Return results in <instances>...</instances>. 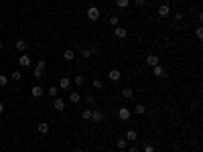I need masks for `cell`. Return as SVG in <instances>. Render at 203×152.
<instances>
[{"label": "cell", "instance_id": "836d02e7", "mask_svg": "<svg viewBox=\"0 0 203 152\" xmlns=\"http://www.w3.org/2000/svg\"><path fill=\"white\" fill-rule=\"evenodd\" d=\"M195 37H197V39H199V41H201V39H203V29H201V27H199V29H197V30H195Z\"/></svg>", "mask_w": 203, "mask_h": 152}, {"label": "cell", "instance_id": "4dcf8cb0", "mask_svg": "<svg viewBox=\"0 0 203 152\" xmlns=\"http://www.w3.org/2000/svg\"><path fill=\"white\" fill-rule=\"evenodd\" d=\"M142 152H157V148H154L152 144H146L144 148H142Z\"/></svg>", "mask_w": 203, "mask_h": 152}, {"label": "cell", "instance_id": "e0dca14e", "mask_svg": "<svg viewBox=\"0 0 203 152\" xmlns=\"http://www.w3.org/2000/svg\"><path fill=\"white\" fill-rule=\"evenodd\" d=\"M37 132L39 134H47L49 132V124H47V122H41V124L37 126Z\"/></svg>", "mask_w": 203, "mask_h": 152}, {"label": "cell", "instance_id": "9a60e30c", "mask_svg": "<svg viewBox=\"0 0 203 152\" xmlns=\"http://www.w3.org/2000/svg\"><path fill=\"white\" fill-rule=\"evenodd\" d=\"M122 97L124 99H132V97H134V91H132V87H124L122 89Z\"/></svg>", "mask_w": 203, "mask_h": 152}, {"label": "cell", "instance_id": "8d00e7d4", "mask_svg": "<svg viewBox=\"0 0 203 152\" xmlns=\"http://www.w3.org/2000/svg\"><path fill=\"white\" fill-rule=\"evenodd\" d=\"M128 152H140V148H136V146H132V148L128 150Z\"/></svg>", "mask_w": 203, "mask_h": 152}, {"label": "cell", "instance_id": "7a4b0ae2", "mask_svg": "<svg viewBox=\"0 0 203 152\" xmlns=\"http://www.w3.org/2000/svg\"><path fill=\"white\" fill-rule=\"evenodd\" d=\"M118 118L122 122H128L132 118V110H128V107H118Z\"/></svg>", "mask_w": 203, "mask_h": 152}, {"label": "cell", "instance_id": "5b68a950", "mask_svg": "<svg viewBox=\"0 0 203 152\" xmlns=\"http://www.w3.org/2000/svg\"><path fill=\"white\" fill-rule=\"evenodd\" d=\"M169 14H171V6L169 4H161V6H158V16L165 18V16H169Z\"/></svg>", "mask_w": 203, "mask_h": 152}, {"label": "cell", "instance_id": "d4e9b609", "mask_svg": "<svg viewBox=\"0 0 203 152\" xmlns=\"http://www.w3.org/2000/svg\"><path fill=\"white\" fill-rule=\"evenodd\" d=\"M73 83H75L77 87H81V85L85 83V79H83V77H81V75H77V77H73Z\"/></svg>", "mask_w": 203, "mask_h": 152}, {"label": "cell", "instance_id": "ac0fdd59", "mask_svg": "<svg viewBox=\"0 0 203 152\" xmlns=\"http://www.w3.org/2000/svg\"><path fill=\"white\" fill-rule=\"evenodd\" d=\"M92 47H83V49H81V57L83 59H92Z\"/></svg>", "mask_w": 203, "mask_h": 152}, {"label": "cell", "instance_id": "52a82bcc", "mask_svg": "<svg viewBox=\"0 0 203 152\" xmlns=\"http://www.w3.org/2000/svg\"><path fill=\"white\" fill-rule=\"evenodd\" d=\"M53 99H55V102H53V107H55L57 112H63V110H65V102H63L59 95H57V97H53Z\"/></svg>", "mask_w": 203, "mask_h": 152}, {"label": "cell", "instance_id": "8fae6325", "mask_svg": "<svg viewBox=\"0 0 203 152\" xmlns=\"http://www.w3.org/2000/svg\"><path fill=\"white\" fill-rule=\"evenodd\" d=\"M14 47H16V51H20V53H24V51H27V41H24V39H19V41L14 43Z\"/></svg>", "mask_w": 203, "mask_h": 152}, {"label": "cell", "instance_id": "d6986e66", "mask_svg": "<svg viewBox=\"0 0 203 152\" xmlns=\"http://www.w3.org/2000/svg\"><path fill=\"white\" fill-rule=\"evenodd\" d=\"M63 59H65V61H73V59H75V51H73V49H67L65 53H63Z\"/></svg>", "mask_w": 203, "mask_h": 152}, {"label": "cell", "instance_id": "e575fe53", "mask_svg": "<svg viewBox=\"0 0 203 152\" xmlns=\"http://www.w3.org/2000/svg\"><path fill=\"white\" fill-rule=\"evenodd\" d=\"M175 20L181 23V20H183V12H175Z\"/></svg>", "mask_w": 203, "mask_h": 152}, {"label": "cell", "instance_id": "2e32d148", "mask_svg": "<svg viewBox=\"0 0 203 152\" xmlns=\"http://www.w3.org/2000/svg\"><path fill=\"white\" fill-rule=\"evenodd\" d=\"M136 138H138V132H136V130H128V132H126V140L128 142H136Z\"/></svg>", "mask_w": 203, "mask_h": 152}, {"label": "cell", "instance_id": "6da1fadb", "mask_svg": "<svg viewBox=\"0 0 203 152\" xmlns=\"http://www.w3.org/2000/svg\"><path fill=\"white\" fill-rule=\"evenodd\" d=\"M85 14H88V18L92 20V23H96V20H100V8L98 6H89L88 10H85Z\"/></svg>", "mask_w": 203, "mask_h": 152}, {"label": "cell", "instance_id": "d590c367", "mask_svg": "<svg viewBox=\"0 0 203 152\" xmlns=\"http://www.w3.org/2000/svg\"><path fill=\"white\" fill-rule=\"evenodd\" d=\"M134 4H136V6H144L146 0H134Z\"/></svg>", "mask_w": 203, "mask_h": 152}, {"label": "cell", "instance_id": "30bf717a", "mask_svg": "<svg viewBox=\"0 0 203 152\" xmlns=\"http://www.w3.org/2000/svg\"><path fill=\"white\" fill-rule=\"evenodd\" d=\"M114 33H116V37H118V39H126L128 37V29H124V27H116Z\"/></svg>", "mask_w": 203, "mask_h": 152}, {"label": "cell", "instance_id": "9c48e42d", "mask_svg": "<svg viewBox=\"0 0 203 152\" xmlns=\"http://www.w3.org/2000/svg\"><path fill=\"white\" fill-rule=\"evenodd\" d=\"M31 95L33 97H43V95H45V89H43L41 85H35V87L31 89Z\"/></svg>", "mask_w": 203, "mask_h": 152}, {"label": "cell", "instance_id": "7402d4cb", "mask_svg": "<svg viewBox=\"0 0 203 152\" xmlns=\"http://www.w3.org/2000/svg\"><path fill=\"white\" fill-rule=\"evenodd\" d=\"M116 6L124 10V8H128V6H130V0H116Z\"/></svg>", "mask_w": 203, "mask_h": 152}, {"label": "cell", "instance_id": "44dd1931", "mask_svg": "<svg viewBox=\"0 0 203 152\" xmlns=\"http://www.w3.org/2000/svg\"><path fill=\"white\" fill-rule=\"evenodd\" d=\"M116 148H118V150H126V138H120V140H116Z\"/></svg>", "mask_w": 203, "mask_h": 152}, {"label": "cell", "instance_id": "f546056e", "mask_svg": "<svg viewBox=\"0 0 203 152\" xmlns=\"http://www.w3.org/2000/svg\"><path fill=\"white\" fill-rule=\"evenodd\" d=\"M6 83H8V77L6 75H0V87H6Z\"/></svg>", "mask_w": 203, "mask_h": 152}, {"label": "cell", "instance_id": "4316f807", "mask_svg": "<svg viewBox=\"0 0 203 152\" xmlns=\"http://www.w3.org/2000/svg\"><path fill=\"white\" fill-rule=\"evenodd\" d=\"M81 118L83 120H92V110H83L81 112Z\"/></svg>", "mask_w": 203, "mask_h": 152}, {"label": "cell", "instance_id": "ba28073f", "mask_svg": "<svg viewBox=\"0 0 203 152\" xmlns=\"http://www.w3.org/2000/svg\"><path fill=\"white\" fill-rule=\"evenodd\" d=\"M71 83H73V81L69 79V77H61V79H59V87H61L63 91H67L69 87H71Z\"/></svg>", "mask_w": 203, "mask_h": 152}, {"label": "cell", "instance_id": "7c38bea8", "mask_svg": "<svg viewBox=\"0 0 203 152\" xmlns=\"http://www.w3.org/2000/svg\"><path fill=\"white\" fill-rule=\"evenodd\" d=\"M108 77H110V81H118L120 77H122V73H120V69H110Z\"/></svg>", "mask_w": 203, "mask_h": 152}, {"label": "cell", "instance_id": "74e56055", "mask_svg": "<svg viewBox=\"0 0 203 152\" xmlns=\"http://www.w3.org/2000/svg\"><path fill=\"white\" fill-rule=\"evenodd\" d=\"M2 112H4V103L0 102V114H2Z\"/></svg>", "mask_w": 203, "mask_h": 152}, {"label": "cell", "instance_id": "cb8c5ba5", "mask_svg": "<svg viewBox=\"0 0 203 152\" xmlns=\"http://www.w3.org/2000/svg\"><path fill=\"white\" fill-rule=\"evenodd\" d=\"M83 99H85V103H88V106H93V103H96V95H93V93H88Z\"/></svg>", "mask_w": 203, "mask_h": 152}, {"label": "cell", "instance_id": "8992f818", "mask_svg": "<svg viewBox=\"0 0 203 152\" xmlns=\"http://www.w3.org/2000/svg\"><path fill=\"white\" fill-rule=\"evenodd\" d=\"M31 63H33V61H31V57H29L27 53L20 55V59H19V65H20V67H31Z\"/></svg>", "mask_w": 203, "mask_h": 152}, {"label": "cell", "instance_id": "f35d334b", "mask_svg": "<svg viewBox=\"0 0 203 152\" xmlns=\"http://www.w3.org/2000/svg\"><path fill=\"white\" fill-rule=\"evenodd\" d=\"M2 47H4V45H2V41H0V51H2Z\"/></svg>", "mask_w": 203, "mask_h": 152}, {"label": "cell", "instance_id": "ab89813d", "mask_svg": "<svg viewBox=\"0 0 203 152\" xmlns=\"http://www.w3.org/2000/svg\"><path fill=\"white\" fill-rule=\"evenodd\" d=\"M75 152H83V150H79V148H77V150H75Z\"/></svg>", "mask_w": 203, "mask_h": 152}, {"label": "cell", "instance_id": "277c9868", "mask_svg": "<svg viewBox=\"0 0 203 152\" xmlns=\"http://www.w3.org/2000/svg\"><path fill=\"white\" fill-rule=\"evenodd\" d=\"M104 118H106V114H104L102 110H92V120L96 122V124H100V122H104Z\"/></svg>", "mask_w": 203, "mask_h": 152}, {"label": "cell", "instance_id": "603a6c76", "mask_svg": "<svg viewBox=\"0 0 203 152\" xmlns=\"http://www.w3.org/2000/svg\"><path fill=\"white\" fill-rule=\"evenodd\" d=\"M79 99H81V95L77 93V91H73V93H69V102H71V103H77V102H79Z\"/></svg>", "mask_w": 203, "mask_h": 152}, {"label": "cell", "instance_id": "ffe728a7", "mask_svg": "<svg viewBox=\"0 0 203 152\" xmlns=\"http://www.w3.org/2000/svg\"><path fill=\"white\" fill-rule=\"evenodd\" d=\"M47 93H49L51 97H57V95H59V87H57V85H51V87L47 89Z\"/></svg>", "mask_w": 203, "mask_h": 152}, {"label": "cell", "instance_id": "484cf974", "mask_svg": "<svg viewBox=\"0 0 203 152\" xmlns=\"http://www.w3.org/2000/svg\"><path fill=\"white\" fill-rule=\"evenodd\" d=\"M33 75L37 77V79H43V75H45V71H43V69H37L35 67V71H33Z\"/></svg>", "mask_w": 203, "mask_h": 152}, {"label": "cell", "instance_id": "f1b7e54d", "mask_svg": "<svg viewBox=\"0 0 203 152\" xmlns=\"http://www.w3.org/2000/svg\"><path fill=\"white\" fill-rule=\"evenodd\" d=\"M108 23H110V27H118V16H110V20H108Z\"/></svg>", "mask_w": 203, "mask_h": 152}, {"label": "cell", "instance_id": "4fadbf2b", "mask_svg": "<svg viewBox=\"0 0 203 152\" xmlns=\"http://www.w3.org/2000/svg\"><path fill=\"white\" fill-rule=\"evenodd\" d=\"M161 63V59H158V55H148L146 57V65H150V67H154V65Z\"/></svg>", "mask_w": 203, "mask_h": 152}, {"label": "cell", "instance_id": "5bb4252c", "mask_svg": "<svg viewBox=\"0 0 203 152\" xmlns=\"http://www.w3.org/2000/svg\"><path fill=\"white\" fill-rule=\"evenodd\" d=\"M132 114H136V116H144V114H146V106H144V103H138L134 110H132Z\"/></svg>", "mask_w": 203, "mask_h": 152}, {"label": "cell", "instance_id": "1f68e13d", "mask_svg": "<svg viewBox=\"0 0 203 152\" xmlns=\"http://www.w3.org/2000/svg\"><path fill=\"white\" fill-rule=\"evenodd\" d=\"M37 69H43V71H45V69H47V63H45V61H37Z\"/></svg>", "mask_w": 203, "mask_h": 152}, {"label": "cell", "instance_id": "83f0119b", "mask_svg": "<svg viewBox=\"0 0 203 152\" xmlns=\"http://www.w3.org/2000/svg\"><path fill=\"white\" fill-rule=\"evenodd\" d=\"M12 81H20V79H23V75H20V71H12Z\"/></svg>", "mask_w": 203, "mask_h": 152}, {"label": "cell", "instance_id": "d6a6232c", "mask_svg": "<svg viewBox=\"0 0 203 152\" xmlns=\"http://www.w3.org/2000/svg\"><path fill=\"white\" fill-rule=\"evenodd\" d=\"M93 87H96V89H102V87H104V83H102L100 79H93Z\"/></svg>", "mask_w": 203, "mask_h": 152}, {"label": "cell", "instance_id": "3957f363", "mask_svg": "<svg viewBox=\"0 0 203 152\" xmlns=\"http://www.w3.org/2000/svg\"><path fill=\"white\" fill-rule=\"evenodd\" d=\"M152 75H154V77H158V79H165V77H167L165 67H163L161 63H158V65H154V67H152Z\"/></svg>", "mask_w": 203, "mask_h": 152}]
</instances>
